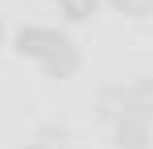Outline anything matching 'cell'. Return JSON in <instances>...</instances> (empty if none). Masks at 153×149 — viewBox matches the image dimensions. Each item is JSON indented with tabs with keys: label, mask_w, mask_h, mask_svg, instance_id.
I'll return each mask as SVG.
<instances>
[{
	"label": "cell",
	"mask_w": 153,
	"mask_h": 149,
	"mask_svg": "<svg viewBox=\"0 0 153 149\" xmlns=\"http://www.w3.org/2000/svg\"><path fill=\"white\" fill-rule=\"evenodd\" d=\"M112 128H116V145L120 149H149V133H153L149 120H141L132 112H120L112 120Z\"/></svg>",
	"instance_id": "cell-2"
},
{
	"label": "cell",
	"mask_w": 153,
	"mask_h": 149,
	"mask_svg": "<svg viewBox=\"0 0 153 149\" xmlns=\"http://www.w3.org/2000/svg\"><path fill=\"white\" fill-rule=\"evenodd\" d=\"M0 42H4V25H0Z\"/></svg>",
	"instance_id": "cell-9"
},
{
	"label": "cell",
	"mask_w": 153,
	"mask_h": 149,
	"mask_svg": "<svg viewBox=\"0 0 153 149\" xmlns=\"http://www.w3.org/2000/svg\"><path fill=\"white\" fill-rule=\"evenodd\" d=\"M75 71H79V50H75V42H71L66 50H58L50 62H46V74H50V79H71Z\"/></svg>",
	"instance_id": "cell-6"
},
{
	"label": "cell",
	"mask_w": 153,
	"mask_h": 149,
	"mask_svg": "<svg viewBox=\"0 0 153 149\" xmlns=\"http://www.w3.org/2000/svg\"><path fill=\"white\" fill-rule=\"evenodd\" d=\"M112 8H120L124 17H153V0H112Z\"/></svg>",
	"instance_id": "cell-8"
},
{
	"label": "cell",
	"mask_w": 153,
	"mask_h": 149,
	"mask_svg": "<svg viewBox=\"0 0 153 149\" xmlns=\"http://www.w3.org/2000/svg\"><path fill=\"white\" fill-rule=\"evenodd\" d=\"M95 4H100V0H58V8H62L66 21H87V17L95 13Z\"/></svg>",
	"instance_id": "cell-7"
},
{
	"label": "cell",
	"mask_w": 153,
	"mask_h": 149,
	"mask_svg": "<svg viewBox=\"0 0 153 149\" xmlns=\"http://www.w3.org/2000/svg\"><path fill=\"white\" fill-rule=\"evenodd\" d=\"M25 149H71V133L62 124H42L33 137H29Z\"/></svg>",
	"instance_id": "cell-4"
},
{
	"label": "cell",
	"mask_w": 153,
	"mask_h": 149,
	"mask_svg": "<svg viewBox=\"0 0 153 149\" xmlns=\"http://www.w3.org/2000/svg\"><path fill=\"white\" fill-rule=\"evenodd\" d=\"M71 46V37L66 33H58V29H50V25H25V29H17V54L21 58H33V62H50L58 50Z\"/></svg>",
	"instance_id": "cell-1"
},
{
	"label": "cell",
	"mask_w": 153,
	"mask_h": 149,
	"mask_svg": "<svg viewBox=\"0 0 153 149\" xmlns=\"http://www.w3.org/2000/svg\"><path fill=\"white\" fill-rule=\"evenodd\" d=\"M124 112L153 124V79H132L124 83Z\"/></svg>",
	"instance_id": "cell-3"
},
{
	"label": "cell",
	"mask_w": 153,
	"mask_h": 149,
	"mask_svg": "<svg viewBox=\"0 0 153 149\" xmlns=\"http://www.w3.org/2000/svg\"><path fill=\"white\" fill-rule=\"evenodd\" d=\"M95 112H100L103 120H116V116L124 112V83H108V87H100Z\"/></svg>",
	"instance_id": "cell-5"
}]
</instances>
